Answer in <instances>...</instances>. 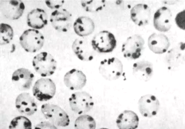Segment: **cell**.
I'll return each instance as SVG.
<instances>
[{
  "instance_id": "4",
  "label": "cell",
  "mask_w": 185,
  "mask_h": 129,
  "mask_svg": "<svg viewBox=\"0 0 185 129\" xmlns=\"http://www.w3.org/2000/svg\"><path fill=\"white\" fill-rule=\"evenodd\" d=\"M22 48L26 51L34 53L39 51L42 47L44 38L38 30L30 29L25 31L19 39Z\"/></svg>"
},
{
  "instance_id": "20",
  "label": "cell",
  "mask_w": 185,
  "mask_h": 129,
  "mask_svg": "<svg viewBox=\"0 0 185 129\" xmlns=\"http://www.w3.org/2000/svg\"><path fill=\"white\" fill-rule=\"evenodd\" d=\"M139 121L138 117L134 112L126 110L118 116L116 123L119 129H135Z\"/></svg>"
},
{
  "instance_id": "1",
  "label": "cell",
  "mask_w": 185,
  "mask_h": 129,
  "mask_svg": "<svg viewBox=\"0 0 185 129\" xmlns=\"http://www.w3.org/2000/svg\"><path fill=\"white\" fill-rule=\"evenodd\" d=\"M99 73L106 80L111 81L118 79L123 71V66L118 58L112 57L105 59L100 62Z\"/></svg>"
},
{
  "instance_id": "11",
  "label": "cell",
  "mask_w": 185,
  "mask_h": 129,
  "mask_svg": "<svg viewBox=\"0 0 185 129\" xmlns=\"http://www.w3.org/2000/svg\"><path fill=\"white\" fill-rule=\"evenodd\" d=\"M139 112L143 116L151 117L157 114L160 107V102L156 97L151 94L141 97L138 102Z\"/></svg>"
},
{
  "instance_id": "19",
  "label": "cell",
  "mask_w": 185,
  "mask_h": 129,
  "mask_svg": "<svg viewBox=\"0 0 185 129\" xmlns=\"http://www.w3.org/2000/svg\"><path fill=\"white\" fill-rule=\"evenodd\" d=\"M132 73L134 76L137 79L147 82L153 76V64L148 61L137 62L133 64Z\"/></svg>"
},
{
  "instance_id": "12",
  "label": "cell",
  "mask_w": 185,
  "mask_h": 129,
  "mask_svg": "<svg viewBox=\"0 0 185 129\" xmlns=\"http://www.w3.org/2000/svg\"><path fill=\"white\" fill-rule=\"evenodd\" d=\"M0 3L1 10L6 18L11 20L19 18L25 9L23 2L20 0L2 1Z\"/></svg>"
},
{
  "instance_id": "5",
  "label": "cell",
  "mask_w": 185,
  "mask_h": 129,
  "mask_svg": "<svg viewBox=\"0 0 185 129\" xmlns=\"http://www.w3.org/2000/svg\"><path fill=\"white\" fill-rule=\"evenodd\" d=\"M145 42L142 36L135 34L128 37L123 43L122 52L123 56L130 59H135L141 56L144 48Z\"/></svg>"
},
{
  "instance_id": "6",
  "label": "cell",
  "mask_w": 185,
  "mask_h": 129,
  "mask_svg": "<svg viewBox=\"0 0 185 129\" xmlns=\"http://www.w3.org/2000/svg\"><path fill=\"white\" fill-rule=\"evenodd\" d=\"M69 102L72 110L79 114L88 112L94 105L92 96L85 91L72 93L69 99Z\"/></svg>"
},
{
  "instance_id": "30",
  "label": "cell",
  "mask_w": 185,
  "mask_h": 129,
  "mask_svg": "<svg viewBox=\"0 0 185 129\" xmlns=\"http://www.w3.org/2000/svg\"><path fill=\"white\" fill-rule=\"evenodd\" d=\"M99 129H108L106 128H101Z\"/></svg>"
},
{
  "instance_id": "26",
  "label": "cell",
  "mask_w": 185,
  "mask_h": 129,
  "mask_svg": "<svg viewBox=\"0 0 185 129\" xmlns=\"http://www.w3.org/2000/svg\"><path fill=\"white\" fill-rule=\"evenodd\" d=\"M0 31L1 45L9 43L12 39L13 36L12 27L7 24L2 23L0 24Z\"/></svg>"
},
{
  "instance_id": "13",
  "label": "cell",
  "mask_w": 185,
  "mask_h": 129,
  "mask_svg": "<svg viewBox=\"0 0 185 129\" xmlns=\"http://www.w3.org/2000/svg\"><path fill=\"white\" fill-rule=\"evenodd\" d=\"M64 83L66 86L71 90H77L82 88L85 85L87 79L81 71L73 69L65 74Z\"/></svg>"
},
{
  "instance_id": "8",
  "label": "cell",
  "mask_w": 185,
  "mask_h": 129,
  "mask_svg": "<svg viewBox=\"0 0 185 129\" xmlns=\"http://www.w3.org/2000/svg\"><path fill=\"white\" fill-rule=\"evenodd\" d=\"M56 92L54 82L49 78H41L35 83L33 89L34 96L39 100L45 101L52 98Z\"/></svg>"
},
{
  "instance_id": "10",
  "label": "cell",
  "mask_w": 185,
  "mask_h": 129,
  "mask_svg": "<svg viewBox=\"0 0 185 129\" xmlns=\"http://www.w3.org/2000/svg\"><path fill=\"white\" fill-rule=\"evenodd\" d=\"M71 14L64 8H60L52 13L50 22L54 28L61 32H66L72 24Z\"/></svg>"
},
{
  "instance_id": "17",
  "label": "cell",
  "mask_w": 185,
  "mask_h": 129,
  "mask_svg": "<svg viewBox=\"0 0 185 129\" xmlns=\"http://www.w3.org/2000/svg\"><path fill=\"white\" fill-rule=\"evenodd\" d=\"M130 15L131 19L135 24L139 26H144L149 23L151 10L147 4H139L132 8Z\"/></svg>"
},
{
  "instance_id": "27",
  "label": "cell",
  "mask_w": 185,
  "mask_h": 129,
  "mask_svg": "<svg viewBox=\"0 0 185 129\" xmlns=\"http://www.w3.org/2000/svg\"><path fill=\"white\" fill-rule=\"evenodd\" d=\"M185 10L178 13L175 18L177 26L181 29L185 30Z\"/></svg>"
},
{
  "instance_id": "18",
  "label": "cell",
  "mask_w": 185,
  "mask_h": 129,
  "mask_svg": "<svg viewBox=\"0 0 185 129\" xmlns=\"http://www.w3.org/2000/svg\"><path fill=\"white\" fill-rule=\"evenodd\" d=\"M148 45L149 49L154 53L161 54L167 51L170 46V43L166 35L155 33L149 37Z\"/></svg>"
},
{
  "instance_id": "3",
  "label": "cell",
  "mask_w": 185,
  "mask_h": 129,
  "mask_svg": "<svg viewBox=\"0 0 185 129\" xmlns=\"http://www.w3.org/2000/svg\"><path fill=\"white\" fill-rule=\"evenodd\" d=\"M91 43L95 51L105 53L113 50L116 47L117 42L114 35L111 33L103 30L94 35Z\"/></svg>"
},
{
  "instance_id": "16",
  "label": "cell",
  "mask_w": 185,
  "mask_h": 129,
  "mask_svg": "<svg viewBox=\"0 0 185 129\" xmlns=\"http://www.w3.org/2000/svg\"><path fill=\"white\" fill-rule=\"evenodd\" d=\"M34 78V75L28 69L20 68L13 73L12 79L13 82L20 90H25L30 87Z\"/></svg>"
},
{
  "instance_id": "15",
  "label": "cell",
  "mask_w": 185,
  "mask_h": 129,
  "mask_svg": "<svg viewBox=\"0 0 185 129\" xmlns=\"http://www.w3.org/2000/svg\"><path fill=\"white\" fill-rule=\"evenodd\" d=\"M15 105L20 112L27 116L33 115L37 110L34 98L27 93H21L17 96Z\"/></svg>"
},
{
  "instance_id": "2",
  "label": "cell",
  "mask_w": 185,
  "mask_h": 129,
  "mask_svg": "<svg viewBox=\"0 0 185 129\" xmlns=\"http://www.w3.org/2000/svg\"><path fill=\"white\" fill-rule=\"evenodd\" d=\"M32 64L36 71L43 77L52 75L57 66L56 62L53 56L46 52H41L35 56Z\"/></svg>"
},
{
  "instance_id": "22",
  "label": "cell",
  "mask_w": 185,
  "mask_h": 129,
  "mask_svg": "<svg viewBox=\"0 0 185 129\" xmlns=\"http://www.w3.org/2000/svg\"><path fill=\"white\" fill-rule=\"evenodd\" d=\"M27 22L28 25L32 28L41 29L47 24V14L43 9L38 8L34 9L28 14Z\"/></svg>"
},
{
  "instance_id": "28",
  "label": "cell",
  "mask_w": 185,
  "mask_h": 129,
  "mask_svg": "<svg viewBox=\"0 0 185 129\" xmlns=\"http://www.w3.org/2000/svg\"><path fill=\"white\" fill-rule=\"evenodd\" d=\"M64 2V1H46L45 3L48 7L52 9H58L61 8Z\"/></svg>"
},
{
  "instance_id": "7",
  "label": "cell",
  "mask_w": 185,
  "mask_h": 129,
  "mask_svg": "<svg viewBox=\"0 0 185 129\" xmlns=\"http://www.w3.org/2000/svg\"><path fill=\"white\" fill-rule=\"evenodd\" d=\"M41 110L46 118L56 125L66 127L69 125L70 120L68 115L59 106L45 104L42 106Z\"/></svg>"
},
{
  "instance_id": "24",
  "label": "cell",
  "mask_w": 185,
  "mask_h": 129,
  "mask_svg": "<svg viewBox=\"0 0 185 129\" xmlns=\"http://www.w3.org/2000/svg\"><path fill=\"white\" fill-rule=\"evenodd\" d=\"M81 5L84 10L90 13H96L102 10L106 5V1L82 0Z\"/></svg>"
},
{
  "instance_id": "25",
  "label": "cell",
  "mask_w": 185,
  "mask_h": 129,
  "mask_svg": "<svg viewBox=\"0 0 185 129\" xmlns=\"http://www.w3.org/2000/svg\"><path fill=\"white\" fill-rule=\"evenodd\" d=\"M9 129H32V124L27 117L19 116L14 118L11 122Z\"/></svg>"
},
{
  "instance_id": "29",
  "label": "cell",
  "mask_w": 185,
  "mask_h": 129,
  "mask_svg": "<svg viewBox=\"0 0 185 129\" xmlns=\"http://www.w3.org/2000/svg\"><path fill=\"white\" fill-rule=\"evenodd\" d=\"M34 129H57L55 125L48 122H42L37 125Z\"/></svg>"
},
{
  "instance_id": "9",
  "label": "cell",
  "mask_w": 185,
  "mask_h": 129,
  "mask_svg": "<svg viewBox=\"0 0 185 129\" xmlns=\"http://www.w3.org/2000/svg\"><path fill=\"white\" fill-rule=\"evenodd\" d=\"M72 49L77 58L83 61L92 60L95 55V51L93 48L91 42L85 37L76 39L72 45Z\"/></svg>"
},
{
  "instance_id": "21",
  "label": "cell",
  "mask_w": 185,
  "mask_h": 129,
  "mask_svg": "<svg viewBox=\"0 0 185 129\" xmlns=\"http://www.w3.org/2000/svg\"><path fill=\"white\" fill-rule=\"evenodd\" d=\"M74 30L76 33L81 37H85L91 34L95 29L93 20L86 16L78 17L73 24Z\"/></svg>"
},
{
  "instance_id": "23",
  "label": "cell",
  "mask_w": 185,
  "mask_h": 129,
  "mask_svg": "<svg viewBox=\"0 0 185 129\" xmlns=\"http://www.w3.org/2000/svg\"><path fill=\"white\" fill-rule=\"evenodd\" d=\"M75 129H95L96 123L93 117L86 114L81 115L76 119Z\"/></svg>"
},
{
  "instance_id": "14",
  "label": "cell",
  "mask_w": 185,
  "mask_h": 129,
  "mask_svg": "<svg viewBox=\"0 0 185 129\" xmlns=\"http://www.w3.org/2000/svg\"><path fill=\"white\" fill-rule=\"evenodd\" d=\"M172 14L171 10L166 7L159 8L154 14V25L155 28L162 32L168 31L172 25Z\"/></svg>"
}]
</instances>
